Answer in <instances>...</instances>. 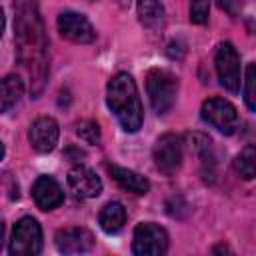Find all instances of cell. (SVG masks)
<instances>
[{"instance_id":"6da1fadb","label":"cell","mask_w":256,"mask_h":256,"mask_svg":"<svg viewBox=\"0 0 256 256\" xmlns=\"http://www.w3.org/2000/svg\"><path fill=\"white\" fill-rule=\"evenodd\" d=\"M14 42L30 90L38 94L48 72V42L36 0H14Z\"/></svg>"},{"instance_id":"7a4b0ae2","label":"cell","mask_w":256,"mask_h":256,"mask_svg":"<svg viewBox=\"0 0 256 256\" xmlns=\"http://www.w3.org/2000/svg\"><path fill=\"white\" fill-rule=\"evenodd\" d=\"M106 102L126 132L140 130L144 120V110H142L136 82L128 72H118L108 80Z\"/></svg>"},{"instance_id":"3957f363","label":"cell","mask_w":256,"mask_h":256,"mask_svg":"<svg viewBox=\"0 0 256 256\" xmlns=\"http://www.w3.org/2000/svg\"><path fill=\"white\" fill-rule=\"evenodd\" d=\"M146 92H148V100L154 112L166 114L176 102L178 80L168 70H160V68L150 70L146 76Z\"/></svg>"},{"instance_id":"277c9868","label":"cell","mask_w":256,"mask_h":256,"mask_svg":"<svg viewBox=\"0 0 256 256\" xmlns=\"http://www.w3.org/2000/svg\"><path fill=\"white\" fill-rule=\"evenodd\" d=\"M8 250L14 256H36L42 252V228L36 218L24 216L14 224Z\"/></svg>"},{"instance_id":"5b68a950","label":"cell","mask_w":256,"mask_h":256,"mask_svg":"<svg viewBox=\"0 0 256 256\" xmlns=\"http://www.w3.org/2000/svg\"><path fill=\"white\" fill-rule=\"evenodd\" d=\"M168 250V232L154 224L142 222L136 226L132 236V252L136 256H162Z\"/></svg>"},{"instance_id":"8992f818","label":"cell","mask_w":256,"mask_h":256,"mask_svg":"<svg viewBox=\"0 0 256 256\" xmlns=\"http://www.w3.org/2000/svg\"><path fill=\"white\" fill-rule=\"evenodd\" d=\"M200 114H202L204 122H208L212 128H216L222 134H234L238 124H240L236 108L228 100L218 98V96L204 100V104L200 108Z\"/></svg>"},{"instance_id":"52a82bcc","label":"cell","mask_w":256,"mask_h":256,"mask_svg":"<svg viewBox=\"0 0 256 256\" xmlns=\"http://www.w3.org/2000/svg\"><path fill=\"white\" fill-rule=\"evenodd\" d=\"M154 166L164 174L172 176L182 166V140L176 134H162L152 148Z\"/></svg>"},{"instance_id":"ba28073f","label":"cell","mask_w":256,"mask_h":256,"mask_svg":"<svg viewBox=\"0 0 256 256\" xmlns=\"http://www.w3.org/2000/svg\"><path fill=\"white\" fill-rule=\"evenodd\" d=\"M216 74L222 88L232 94L240 90V56L230 42H222L216 50Z\"/></svg>"},{"instance_id":"9c48e42d","label":"cell","mask_w":256,"mask_h":256,"mask_svg":"<svg viewBox=\"0 0 256 256\" xmlns=\"http://www.w3.org/2000/svg\"><path fill=\"white\" fill-rule=\"evenodd\" d=\"M58 32L62 38L76 42V44H88L96 38V32L90 24V20L84 14L78 12H62L58 16Z\"/></svg>"},{"instance_id":"30bf717a","label":"cell","mask_w":256,"mask_h":256,"mask_svg":"<svg viewBox=\"0 0 256 256\" xmlns=\"http://www.w3.org/2000/svg\"><path fill=\"white\" fill-rule=\"evenodd\" d=\"M58 136H60L58 122L50 116L36 118L28 128V140H30L32 148L36 152H42V154L54 150V146L58 142Z\"/></svg>"},{"instance_id":"8fae6325","label":"cell","mask_w":256,"mask_h":256,"mask_svg":"<svg viewBox=\"0 0 256 256\" xmlns=\"http://www.w3.org/2000/svg\"><path fill=\"white\" fill-rule=\"evenodd\" d=\"M94 246V236L90 230L72 226V228H62L56 234V248L62 254H84L92 250Z\"/></svg>"},{"instance_id":"7c38bea8","label":"cell","mask_w":256,"mask_h":256,"mask_svg":"<svg viewBox=\"0 0 256 256\" xmlns=\"http://www.w3.org/2000/svg\"><path fill=\"white\" fill-rule=\"evenodd\" d=\"M68 186L78 198H96L102 192V180L86 166H74L68 172Z\"/></svg>"},{"instance_id":"4fadbf2b","label":"cell","mask_w":256,"mask_h":256,"mask_svg":"<svg viewBox=\"0 0 256 256\" xmlns=\"http://www.w3.org/2000/svg\"><path fill=\"white\" fill-rule=\"evenodd\" d=\"M32 198L40 210H54L64 202V192L52 176H38L32 186Z\"/></svg>"},{"instance_id":"5bb4252c","label":"cell","mask_w":256,"mask_h":256,"mask_svg":"<svg viewBox=\"0 0 256 256\" xmlns=\"http://www.w3.org/2000/svg\"><path fill=\"white\" fill-rule=\"evenodd\" d=\"M108 172L112 174V178L116 180V184L128 192H134V194H146L150 190V182L148 178H144L142 174L134 172V170H128V168H122V166H116V164H110L108 166Z\"/></svg>"},{"instance_id":"9a60e30c","label":"cell","mask_w":256,"mask_h":256,"mask_svg":"<svg viewBox=\"0 0 256 256\" xmlns=\"http://www.w3.org/2000/svg\"><path fill=\"white\" fill-rule=\"evenodd\" d=\"M138 20L148 30H160L164 26V6L158 0H138Z\"/></svg>"},{"instance_id":"2e32d148","label":"cell","mask_w":256,"mask_h":256,"mask_svg":"<svg viewBox=\"0 0 256 256\" xmlns=\"http://www.w3.org/2000/svg\"><path fill=\"white\" fill-rule=\"evenodd\" d=\"M124 222H126V210H124V206L120 202H108L98 214V224L108 234L120 232Z\"/></svg>"},{"instance_id":"e0dca14e","label":"cell","mask_w":256,"mask_h":256,"mask_svg":"<svg viewBox=\"0 0 256 256\" xmlns=\"http://www.w3.org/2000/svg\"><path fill=\"white\" fill-rule=\"evenodd\" d=\"M24 92V84L16 74H8L2 80V96H0V110L8 112L12 106L18 104L20 96Z\"/></svg>"},{"instance_id":"ac0fdd59","label":"cell","mask_w":256,"mask_h":256,"mask_svg":"<svg viewBox=\"0 0 256 256\" xmlns=\"http://www.w3.org/2000/svg\"><path fill=\"white\" fill-rule=\"evenodd\" d=\"M234 170L240 178H256V146H244L234 158Z\"/></svg>"},{"instance_id":"d6986e66","label":"cell","mask_w":256,"mask_h":256,"mask_svg":"<svg viewBox=\"0 0 256 256\" xmlns=\"http://www.w3.org/2000/svg\"><path fill=\"white\" fill-rule=\"evenodd\" d=\"M244 102L246 106L256 112V62L246 66V76H244Z\"/></svg>"},{"instance_id":"ffe728a7","label":"cell","mask_w":256,"mask_h":256,"mask_svg":"<svg viewBox=\"0 0 256 256\" xmlns=\"http://www.w3.org/2000/svg\"><path fill=\"white\" fill-rule=\"evenodd\" d=\"M76 134H78L86 144H98V142H100V128H98V124L92 122V120L80 122L78 128H76Z\"/></svg>"},{"instance_id":"44dd1931","label":"cell","mask_w":256,"mask_h":256,"mask_svg":"<svg viewBox=\"0 0 256 256\" xmlns=\"http://www.w3.org/2000/svg\"><path fill=\"white\" fill-rule=\"evenodd\" d=\"M210 0H190V20L194 24H204L208 20Z\"/></svg>"},{"instance_id":"7402d4cb","label":"cell","mask_w":256,"mask_h":256,"mask_svg":"<svg viewBox=\"0 0 256 256\" xmlns=\"http://www.w3.org/2000/svg\"><path fill=\"white\" fill-rule=\"evenodd\" d=\"M216 2L228 16H238L242 10V0H216Z\"/></svg>"}]
</instances>
